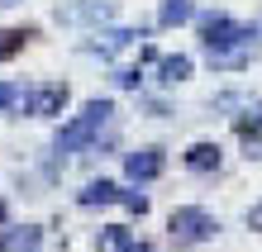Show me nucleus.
Returning <instances> with one entry per match:
<instances>
[{
	"label": "nucleus",
	"mask_w": 262,
	"mask_h": 252,
	"mask_svg": "<svg viewBox=\"0 0 262 252\" xmlns=\"http://www.w3.org/2000/svg\"><path fill=\"white\" fill-rule=\"evenodd\" d=\"M162 171H167V152H162L158 143H148V148H134V152H124V176H129V181L148 186V181H158Z\"/></svg>",
	"instance_id": "obj_5"
},
{
	"label": "nucleus",
	"mask_w": 262,
	"mask_h": 252,
	"mask_svg": "<svg viewBox=\"0 0 262 252\" xmlns=\"http://www.w3.org/2000/svg\"><path fill=\"white\" fill-rule=\"evenodd\" d=\"M67 100H72L67 81H38V86H29V96H24V114L29 119H57L67 109Z\"/></svg>",
	"instance_id": "obj_4"
},
{
	"label": "nucleus",
	"mask_w": 262,
	"mask_h": 252,
	"mask_svg": "<svg viewBox=\"0 0 262 252\" xmlns=\"http://www.w3.org/2000/svg\"><path fill=\"white\" fill-rule=\"evenodd\" d=\"M119 204H124L129 214H138V219L148 214V195H143V191H119Z\"/></svg>",
	"instance_id": "obj_16"
},
{
	"label": "nucleus",
	"mask_w": 262,
	"mask_h": 252,
	"mask_svg": "<svg viewBox=\"0 0 262 252\" xmlns=\"http://www.w3.org/2000/svg\"><path fill=\"white\" fill-rule=\"evenodd\" d=\"M248 157H257V162H262V138H248Z\"/></svg>",
	"instance_id": "obj_19"
},
{
	"label": "nucleus",
	"mask_w": 262,
	"mask_h": 252,
	"mask_svg": "<svg viewBox=\"0 0 262 252\" xmlns=\"http://www.w3.org/2000/svg\"><path fill=\"white\" fill-rule=\"evenodd\" d=\"M243 219H248V228H253V233H262V200L248 204V214H243Z\"/></svg>",
	"instance_id": "obj_18"
},
{
	"label": "nucleus",
	"mask_w": 262,
	"mask_h": 252,
	"mask_svg": "<svg viewBox=\"0 0 262 252\" xmlns=\"http://www.w3.org/2000/svg\"><path fill=\"white\" fill-rule=\"evenodd\" d=\"M220 162H224V148L210 143V138H200V143L186 148V167L191 171H220Z\"/></svg>",
	"instance_id": "obj_11"
},
{
	"label": "nucleus",
	"mask_w": 262,
	"mask_h": 252,
	"mask_svg": "<svg viewBox=\"0 0 262 252\" xmlns=\"http://www.w3.org/2000/svg\"><path fill=\"white\" fill-rule=\"evenodd\" d=\"M29 38H34L29 29H0V57H14V53H19Z\"/></svg>",
	"instance_id": "obj_14"
},
{
	"label": "nucleus",
	"mask_w": 262,
	"mask_h": 252,
	"mask_svg": "<svg viewBox=\"0 0 262 252\" xmlns=\"http://www.w3.org/2000/svg\"><path fill=\"white\" fill-rule=\"evenodd\" d=\"M115 86L119 90H138V86H143V72H138V67H119L115 72Z\"/></svg>",
	"instance_id": "obj_17"
},
{
	"label": "nucleus",
	"mask_w": 262,
	"mask_h": 252,
	"mask_svg": "<svg viewBox=\"0 0 262 252\" xmlns=\"http://www.w3.org/2000/svg\"><path fill=\"white\" fill-rule=\"evenodd\" d=\"M5 219H10V204H5V195H0V228H5Z\"/></svg>",
	"instance_id": "obj_20"
},
{
	"label": "nucleus",
	"mask_w": 262,
	"mask_h": 252,
	"mask_svg": "<svg viewBox=\"0 0 262 252\" xmlns=\"http://www.w3.org/2000/svg\"><path fill=\"white\" fill-rule=\"evenodd\" d=\"M115 119V100H86L81 114L67 119L62 129L53 133V152H86L100 143V129Z\"/></svg>",
	"instance_id": "obj_1"
},
{
	"label": "nucleus",
	"mask_w": 262,
	"mask_h": 252,
	"mask_svg": "<svg viewBox=\"0 0 262 252\" xmlns=\"http://www.w3.org/2000/svg\"><path fill=\"white\" fill-rule=\"evenodd\" d=\"M119 191L124 186H115V181H86V191H76V204L81 210H96V204H119Z\"/></svg>",
	"instance_id": "obj_10"
},
{
	"label": "nucleus",
	"mask_w": 262,
	"mask_h": 252,
	"mask_svg": "<svg viewBox=\"0 0 262 252\" xmlns=\"http://www.w3.org/2000/svg\"><path fill=\"white\" fill-rule=\"evenodd\" d=\"M191 72H195V62H191L186 53L158 57V86H181V81H191Z\"/></svg>",
	"instance_id": "obj_12"
},
{
	"label": "nucleus",
	"mask_w": 262,
	"mask_h": 252,
	"mask_svg": "<svg viewBox=\"0 0 262 252\" xmlns=\"http://www.w3.org/2000/svg\"><path fill=\"white\" fill-rule=\"evenodd\" d=\"M0 5H24V0H0Z\"/></svg>",
	"instance_id": "obj_21"
},
{
	"label": "nucleus",
	"mask_w": 262,
	"mask_h": 252,
	"mask_svg": "<svg viewBox=\"0 0 262 252\" xmlns=\"http://www.w3.org/2000/svg\"><path fill=\"white\" fill-rule=\"evenodd\" d=\"M253 38H257V29L229 19V14H205V19H200V43H205L210 57H220V53H229V48H248Z\"/></svg>",
	"instance_id": "obj_3"
},
{
	"label": "nucleus",
	"mask_w": 262,
	"mask_h": 252,
	"mask_svg": "<svg viewBox=\"0 0 262 252\" xmlns=\"http://www.w3.org/2000/svg\"><path fill=\"white\" fill-rule=\"evenodd\" d=\"M115 19L110 0H72V5H57V24H105Z\"/></svg>",
	"instance_id": "obj_7"
},
{
	"label": "nucleus",
	"mask_w": 262,
	"mask_h": 252,
	"mask_svg": "<svg viewBox=\"0 0 262 252\" xmlns=\"http://www.w3.org/2000/svg\"><path fill=\"white\" fill-rule=\"evenodd\" d=\"M143 38V29H96L86 43H81V53H96V57H115V53H124V48H134V43Z\"/></svg>",
	"instance_id": "obj_6"
},
{
	"label": "nucleus",
	"mask_w": 262,
	"mask_h": 252,
	"mask_svg": "<svg viewBox=\"0 0 262 252\" xmlns=\"http://www.w3.org/2000/svg\"><path fill=\"white\" fill-rule=\"evenodd\" d=\"M167 238L177 247H200V243L220 238V219L210 210H200V204H177L172 219H167Z\"/></svg>",
	"instance_id": "obj_2"
},
{
	"label": "nucleus",
	"mask_w": 262,
	"mask_h": 252,
	"mask_svg": "<svg viewBox=\"0 0 262 252\" xmlns=\"http://www.w3.org/2000/svg\"><path fill=\"white\" fill-rule=\"evenodd\" d=\"M238 133H243V138L262 133V105H253V109H243V114H238Z\"/></svg>",
	"instance_id": "obj_15"
},
{
	"label": "nucleus",
	"mask_w": 262,
	"mask_h": 252,
	"mask_svg": "<svg viewBox=\"0 0 262 252\" xmlns=\"http://www.w3.org/2000/svg\"><path fill=\"white\" fill-rule=\"evenodd\" d=\"M195 19V0H162L158 5V24L162 29H177V24H191Z\"/></svg>",
	"instance_id": "obj_13"
},
{
	"label": "nucleus",
	"mask_w": 262,
	"mask_h": 252,
	"mask_svg": "<svg viewBox=\"0 0 262 252\" xmlns=\"http://www.w3.org/2000/svg\"><path fill=\"white\" fill-rule=\"evenodd\" d=\"M96 252H152L143 238H134L129 224H105L96 233Z\"/></svg>",
	"instance_id": "obj_8"
},
{
	"label": "nucleus",
	"mask_w": 262,
	"mask_h": 252,
	"mask_svg": "<svg viewBox=\"0 0 262 252\" xmlns=\"http://www.w3.org/2000/svg\"><path fill=\"white\" fill-rule=\"evenodd\" d=\"M0 252H43V228L38 224H5L0 228Z\"/></svg>",
	"instance_id": "obj_9"
}]
</instances>
